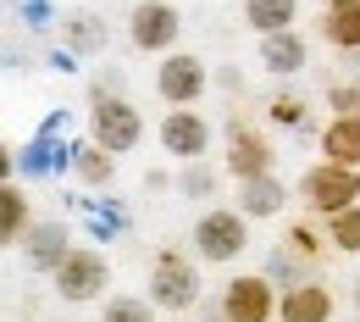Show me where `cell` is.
I'll return each instance as SVG.
<instances>
[{
    "instance_id": "cell-23",
    "label": "cell",
    "mask_w": 360,
    "mask_h": 322,
    "mask_svg": "<svg viewBox=\"0 0 360 322\" xmlns=\"http://www.w3.org/2000/svg\"><path fill=\"white\" fill-rule=\"evenodd\" d=\"M261 273L277 283V295H288V289H300L305 278H316V267H311V261H300L294 250H283V244H277V250L266 256V267H261Z\"/></svg>"
},
{
    "instance_id": "cell-27",
    "label": "cell",
    "mask_w": 360,
    "mask_h": 322,
    "mask_svg": "<svg viewBox=\"0 0 360 322\" xmlns=\"http://www.w3.org/2000/svg\"><path fill=\"white\" fill-rule=\"evenodd\" d=\"M327 106H333V117H360V78H333Z\"/></svg>"
},
{
    "instance_id": "cell-14",
    "label": "cell",
    "mask_w": 360,
    "mask_h": 322,
    "mask_svg": "<svg viewBox=\"0 0 360 322\" xmlns=\"http://www.w3.org/2000/svg\"><path fill=\"white\" fill-rule=\"evenodd\" d=\"M294 194H288V184L277 178V173H266V178H250V184H238V194H233V206L250 217V223H266V217H283V206H288Z\"/></svg>"
},
{
    "instance_id": "cell-4",
    "label": "cell",
    "mask_w": 360,
    "mask_h": 322,
    "mask_svg": "<svg viewBox=\"0 0 360 322\" xmlns=\"http://www.w3.org/2000/svg\"><path fill=\"white\" fill-rule=\"evenodd\" d=\"M50 289H56L67 306L105 300V289H111V261H105V250H94V244H72L67 261L50 273Z\"/></svg>"
},
{
    "instance_id": "cell-2",
    "label": "cell",
    "mask_w": 360,
    "mask_h": 322,
    "mask_svg": "<svg viewBox=\"0 0 360 322\" xmlns=\"http://www.w3.org/2000/svg\"><path fill=\"white\" fill-rule=\"evenodd\" d=\"M188 244H194V261H205V267H233V261L250 250V217H244L238 206H205V211L194 217Z\"/></svg>"
},
{
    "instance_id": "cell-19",
    "label": "cell",
    "mask_w": 360,
    "mask_h": 322,
    "mask_svg": "<svg viewBox=\"0 0 360 322\" xmlns=\"http://www.w3.org/2000/svg\"><path fill=\"white\" fill-rule=\"evenodd\" d=\"M34 228V206H28V189L22 184H0V250L6 244H22V233Z\"/></svg>"
},
{
    "instance_id": "cell-1",
    "label": "cell",
    "mask_w": 360,
    "mask_h": 322,
    "mask_svg": "<svg viewBox=\"0 0 360 322\" xmlns=\"http://www.w3.org/2000/svg\"><path fill=\"white\" fill-rule=\"evenodd\" d=\"M144 289H150L144 300H150L155 311H167V317L200 311V295H205V283H200V261H194L188 250H178V244H167V250H155Z\"/></svg>"
},
{
    "instance_id": "cell-30",
    "label": "cell",
    "mask_w": 360,
    "mask_h": 322,
    "mask_svg": "<svg viewBox=\"0 0 360 322\" xmlns=\"http://www.w3.org/2000/svg\"><path fill=\"white\" fill-rule=\"evenodd\" d=\"M344 61H349V67H344V78H360V50H355V56H344Z\"/></svg>"
},
{
    "instance_id": "cell-6",
    "label": "cell",
    "mask_w": 360,
    "mask_h": 322,
    "mask_svg": "<svg viewBox=\"0 0 360 322\" xmlns=\"http://www.w3.org/2000/svg\"><path fill=\"white\" fill-rule=\"evenodd\" d=\"M89 139L111 156H128L144 139V111L128 94H100V100H89Z\"/></svg>"
},
{
    "instance_id": "cell-10",
    "label": "cell",
    "mask_w": 360,
    "mask_h": 322,
    "mask_svg": "<svg viewBox=\"0 0 360 322\" xmlns=\"http://www.w3.org/2000/svg\"><path fill=\"white\" fill-rule=\"evenodd\" d=\"M211 139H217V128H211V117L205 111H194V106H178V111H167L161 117V150L172 156V161H205L211 156Z\"/></svg>"
},
{
    "instance_id": "cell-21",
    "label": "cell",
    "mask_w": 360,
    "mask_h": 322,
    "mask_svg": "<svg viewBox=\"0 0 360 322\" xmlns=\"http://www.w3.org/2000/svg\"><path fill=\"white\" fill-rule=\"evenodd\" d=\"M283 250H294L300 261L321 267V256H327L333 244H327V228H321L316 217H300V223H288V228H283Z\"/></svg>"
},
{
    "instance_id": "cell-11",
    "label": "cell",
    "mask_w": 360,
    "mask_h": 322,
    "mask_svg": "<svg viewBox=\"0 0 360 322\" xmlns=\"http://www.w3.org/2000/svg\"><path fill=\"white\" fill-rule=\"evenodd\" d=\"M67 250H72V228H67L61 217H34V228L22 233V261H28L34 273H45V278L67 261Z\"/></svg>"
},
{
    "instance_id": "cell-13",
    "label": "cell",
    "mask_w": 360,
    "mask_h": 322,
    "mask_svg": "<svg viewBox=\"0 0 360 322\" xmlns=\"http://www.w3.org/2000/svg\"><path fill=\"white\" fill-rule=\"evenodd\" d=\"M261 67H266L271 78H294V73H305V67H311V39H305L300 28L266 34V39H261Z\"/></svg>"
},
{
    "instance_id": "cell-18",
    "label": "cell",
    "mask_w": 360,
    "mask_h": 322,
    "mask_svg": "<svg viewBox=\"0 0 360 322\" xmlns=\"http://www.w3.org/2000/svg\"><path fill=\"white\" fill-rule=\"evenodd\" d=\"M105 39H111V28H105L100 11L61 17V45H67V56H94V50H105Z\"/></svg>"
},
{
    "instance_id": "cell-28",
    "label": "cell",
    "mask_w": 360,
    "mask_h": 322,
    "mask_svg": "<svg viewBox=\"0 0 360 322\" xmlns=\"http://www.w3.org/2000/svg\"><path fill=\"white\" fill-rule=\"evenodd\" d=\"M0 184H17V150L0 139Z\"/></svg>"
},
{
    "instance_id": "cell-5",
    "label": "cell",
    "mask_w": 360,
    "mask_h": 322,
    "mask_svg": "<svg viewBox=\"0 0 360 322\" xmlns=\"http://www.w3.org/2000/svg\"><path fill=\"white\" fill-rule=\"evenodd\" d=\"M300 200H305V211H311L316 223H327V217L360 206V173L333 167V161H316V167L300 173Z\"/></svg>"
},
{
    "instance_id": "cell-26",
    "label": "cell",
    "mask_w": 360,
    "mask_h": 322,
    "mask_svg": "<svg viewBox=\"0 0 360 322\" xmlns=\"http://www.w3.org/2000/svg\"><path fill=\"white\" fill-rule=\"evenodd\" d=\"M321 228H327V244H333V250H344V256H360V206L338 211V217H327Z\"/></svg>"
},
{
    "instance_id": "cell-7",
    "label": "cell",
    "mask_w": 360,
    "mask_h": 322,
    "mask_svg": "<svg viewBox=\"0 0 360 322\" xmlns=\"http://www.w3.org/2000/svg\"><path fill=\"white\" fill-rule=\"evenodd\" d=\"M183 39V11L172 0H139L128 11V45L144 56H172Z\"/></svg>"
},
{
    "instance_id": "cell-12",
    "label": "cell",
    "mask_w": 360,
    "mask_h": 322,
    "mask_svg": "<svg viewBox=\"0 0 360 322\" xmlns=\"http://www.w3.org/2000/svg\"><path fill=\"white\" fill-rule=\"evenodd\" d=\"M333 311H338V300L321 278H305L300 289H288L277 300V322H333Z\"/></svg>"
},
{
    "instance_id": "cell-31",
    "label": "cell",
    "mask_w": 360,
    "mask_h": 322,
    "mask_svg": "<svg viewBox=\"0 0 360 322\" xmlns=\"http://www.w3.org/2000/svg\"><path fill=\"white\" fill-rule=\"evenodd\" d=\"M355 306H360V283H355Z\"/></svg>"
},
{
    "instance_id": "cell-16",
    "label": "cell",
    "mask_w": 360,
    "mask_h": 322,
    "mask_svg": "<svg viewBox=\"0 0 360 322\" xmlns=\"http://www.w3.org/2000/svg\"><path fill=\"white\" fill-rule=\"evenodd\" d=\"M316 34L338 50V56H355V50H360V0H327Z\"/></svg>"
},
{
    "instance_id": "cell-32",
    "label": "cell",
    "mask_w": 360,
    "mask_h": 322,
    "mask_svg": "<svg viewBox=\"0 0 360 322\" xmlns=\"http://www.w3.org/2000/svg\"><path fill=\"white\" fill-rule=\"evenodd\" d=\"M321 6H327V0H321Z\"/></svg>"
},
{
    "instance_id": "cell-25",
    "label": "cell",
    "mask_w": 360,
    "mask_h": 322,
    "mask_svg": "<svg viewBox=\"0 0 360 322\" xmlns=\"http://www.w3.org/2000/svg\"><path fill=\"white\" fill-rule=\"evenodd\" d=\"M266 117L277 123V128H311V100H305V94L277 89V94L266 100Z\"/></svg>"
},
{
    "instance_id": "cell-22",
    "label": "cell",
    "mask_w": 360,
    "mask_h": 322,
    "mask_svg": "<svg viewBox=\"0 0 360 322\" xmlns=\"http://www.w3.org/2000/svg\"><path fill=\"white\" fill-rule=\"evenodd\" d=\"M222 178H227V173L211 161V156H205V161H188V167L178 173V194H183V200H217Z\"/></svg>"
},
{
    "instance_id": "cell-29",
    "label": "cell",
    "mask_w": 360,
    "mask_h": 322,
    "mask_svg": "<svg viewBox=\"0 0 360 322\" xmlns=\"http://www.w3.org/2000/svg\"><path fill=\"white\" fill-rule=\"evenodd\" d=\"M217 84H222V89H244V78H238V67H222V73H217Z\"/></svg>"
},
{
    "instance_id": "cell-20",
    "label": "cell",
    "mask_w": 360,
    "mask_h": 322,
    "mask_svg": "<svg viewBox=\"0 0 360 322\" xmlns=\"http://www.w3.org/2000/svg\"><path fill=\"white\" fill-rule=\"evenodd\" d=\"M244 23L266 39V34H288L300 23V0H244Z\"/></svg>"
},
{
    "instance_id": "cell-17",
    "label": "cell",
    "mask_w": 360,
    "mask_h": 322,
    "mask_svg": "<svg viewBox=\"0 0 360 322\" xmlns=\"http://www.w3.org/2000/svg\"><path fill=\"white\" fill-rule=\"evenodd\" d=\"M67 167H72V178L89 189H105L111 178H117V156L111 150H100L94 139H78L72 150H67Z\"/></svg>"
},
{
    "instance_id": "cell-3",
    "label": "cell",
    "mask_w": 360,
    "mask_h": 322,
    "mask_svg": "<svg viewBox=\"0 0 360 322\" xmlns=\"http://www.w3.org/2000/svg\"><path fill=\"white\" fill-rule=\"evenodd\" d=\"M222 139H227V150H222V173L233 178V184H250V178H266V173H277V144H271L250 117H227V128H222Z\"/></svg>"
},
{
    "instance_id": "cell-15",
    "label": "cell",
    "mask_w": 360,
    "mask_h": 322,
    "mask_svg": "<svg viewBox=\"0 0 360 322\" xmlns=\"http://www.w3.org/2000/svg\"><path fill=\"white\" fill-rule=\"evenodd\" d=\"M316 144H321V161L360 173V117H327L316 128Z\"/></svg>"
},
{
    "instance_id": "cell-8",
    "label": "cell",
    "mask_w": 360,
    "mask_h": 322,
    "mask_svg": "<svg viewBox=\"0 0 360 322\" xmlns=\"http://www.w3.org/2000/svg\"><path fill=\"white\" fill-rule=\"evenodd\" d=\"M222 322H277V283L266 273H233L222 283Z\"/></svg>"
},
{
    "instance_id": "cell-24",
    "label": "cell",
    "mask_w": 360,
    "mask_h": 322,
    "mask_svg": "<svg viewBox=\"0 0 360 322\" xmlns=\"http://www.w3.org/2000/svg\"><path fill=\"white\" fill-rule=\"evenodd\" d=\"M100 322H161V311L144 295H105L100 300Z\"/></svg>"
},
{
    "instance_id": "cell-9",
    "label": "cell",
    "mask_w": 360,
    "mask_h": 322,
    "mask_svg": "<svg viewBox=\"0 0 360 322\" xmlns=\"http://www.w3.org/2000/svg\"><path fill=\"white\" fill-rule=\"evenodd\" d=\"M211 89V67L194 56V50H172V56H161V67H155V94L178 111V106H200Z\"/></svg>"
}]
</instances>
